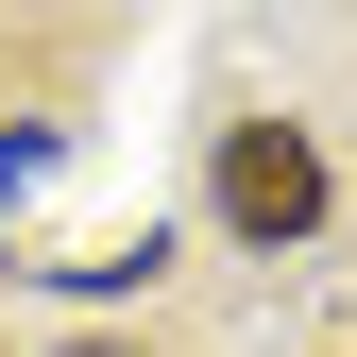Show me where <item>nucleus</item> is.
I'll return each mask as SVG.
<instances>
[{
	"label": "nucleus",
	"instance_id": "nucleus-1",
	"mask_svg": "<svg viewBox=\"0 0 357 357\" xmlns=\"http://www.w3.org/2000/svg\"><path fill=\"white\" fill-rule=\"evenodd\" d=\"M221 221H238V238H306V221H324V153H306L289 119H238V137H221Z\"/></svg>",
	"mask_w": 357,
	"mask_h": 357
},
{
	"label": "nucleus",
	"instance_id": "nucleus-2",
	"mask_svg": "<svg viewBox=\"0 0 357 357\" xmlns=\"http://www.w3.org/2000/svg\"><path fill=\"white\" fill-rule=\"evenodd\" d=\"M85 357H119V340H85Z\"/></svg>",
	"mask_w": 357,
	"mask_h": 357
}]
</instances>
